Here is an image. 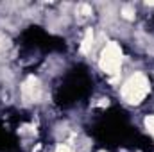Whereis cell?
<instances>
[{"label":"cell","mask_w":154,"mask_h":152,"mask_svg":"<svg viewBox=\"0 0 154 152\" xmlns=\"http://www.w3.org/2000/svg\"><path fill=\"white\" fill-rule=\"evenodd\" d=\"M149 91V84L145 81V77L142 74L133 75L122 88V97L129 102V104H138Z\"/></svg>","instance_id":"6da1fadb"},{"label":"cell","mask_w":154,"mask_h":152,"mask_svg":"<svg viewBox=\"0 0 154 152\" xmlns=\"http://www.w3.org/2000/svg\"><path fill=\"white\" fill-rule=\"evenodd\" d=\"M120 61H122V54L118 50L116 45H108L106 50L102 52V61H100V66L108 72V74H115L120 66Z\"/></svg>","instance_id":"7a4b0ae2"},{"label":"cell","mask_w":154,"mask_h":152,"mask_svg":"<svg viewBox=\"0 0 154 152\" xmlns=\"http://www.w3.org/2000/svg\"><path fill=\"white\" fill-rule=\"evenodd\" d=\"M22 97L25 102H36L41 97V86L36 77H29L23 84H22Z\"/></svg>","instance_id":"3957f363"},{"label":"cell","mask_w":154,"mask_h":152,"mask_svg":"<svg viewBox=\"0 0 154 152\" xmlns=\"http://www.w3.org/2000/svg\"><path fill=\"white\" fill-rule=\"evenodd\" d=\"M122 16L127 18V20L134 18V9H133L131 5H124V7H122Z\"/></svg>","instance_id":"277c9868"},{"label":"cell","mask_w":154,"mask_h":152,"mask_svg":"<svg viewBox=\"0 0 154 152\" xmlns=\"http://www.w3.org/2000/svg\"><path fill=\"white\" fill-rule=\"evenodd\" d=\"M56 152H72V150H70V147H66V145H59Z\"/></svg>","instance_id":"5b68a950"}]
</instances>
